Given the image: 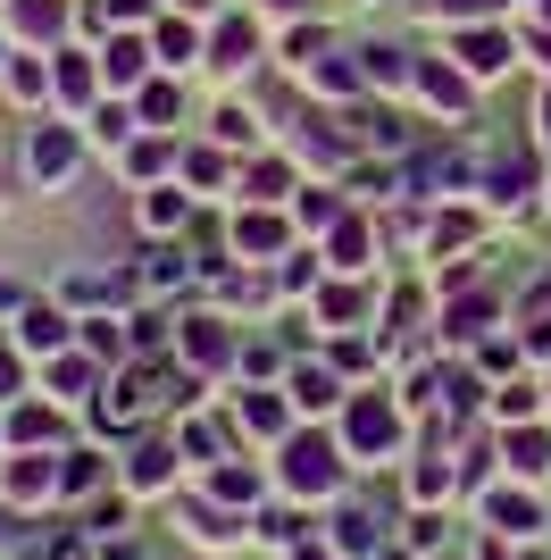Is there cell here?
<instances>
[{
  "mask_svg": "<svg viewBox=\"0 0 551 560\" xmlns=\"http://www.w3.org/2000/svg\"><path fill=\"white\" fill-rule=\"evenodd\" d=\"M276 9H301V0H276Z\"/></svg>",
  "mask_w": 551,
  "mask_h": 560,
  "instance_id": "cell-34",
  "label": "cell"
},
{
  "mask_svg": "<svg viewBox=\"0 0 551 560\" xmlns=\"http://www.w3.org/2000/svg\"><path fill=\"white\" fill-rule=\"evenodd\" d=\"M17 343H25V351H59V343H68V318H59V310H25Z\"/></svg>",
  "mask_w": 551,
  "mask_h": 560,
  "instance_id": "cell-9",
  "label": "cell"
},
{
  "mask_svg": "<svg viewBox=\"0 0 551 560\" xmlns=\"http://www.w3.org/2000/svg\"><path fill=\"white\" fill-rule=\"evenodd\" d=\"M459 59H468V75H502L509 68V34H493V25L459 34Z\"/></svg>",
  "mask_w": 551,
  "mask_h": 560,
  "instance_id": "cell-3",
  "label": "cell"
},
{
  "mask_svg": "<svg viewBox=\"0 0 551 560\" xmlns=\"http://www.w3.org/2000/svg\"><path fill=\"white\" fill-rule=\"evenodd\" d=\"M9 93H17V101H43V93H50L43 59H17V68H9Z\"/></svg>",
  "mask_w": 551,
  "mask_h": 560,
  "instance_id": "cell-17",
  "label": "cell"
},
{
  "mask_svg": "<svg viewBox=\"0 0 551 560\" xmlns=\"http://www.w3.org/2000/svg\"><path fill=\"white\" fill-rule=\"evenodd\" d=\"M160 59H167V68L201 59V43H192V25H184V18H167V25H160Z\"/></svg>",
  "mask_w": 551,
  "mask_h": 560,
  "instance_id": "cell-13",
  "label": "cell"
},
{
  "mask_svg": "<svg viewBox=\"0 0 551 560\" xmlns=\"http://www.w3.org/2000/svg\"><path fill=\"white\" fill-rule=\"evenodd\" d=\"M543 18H551V0H543Z\"/></svg>",
  "mask_w": 551,
  "mask_h": 560,
  "instance_id": "cell-35",
  "label": "cell"
},
{
  "mask_svg": "<svg viewBox=\"0 0 551 560\" xmlns=\"http://www.w3.org/2000/svg\"><path fill=\"white\" fill-rule=\"evenodd\" d=\"M184 176H192V185H226V160H218V151H192V160H184Z\"/></svg>",
  "mask_w": 551,
  "mask_h": 560,
  "instance_id": "cell-23",
  "label": "cell"
},
{
  "mask_svg": "<svg viewBox=\"0 0 551 560\" xmlns=\"http://www.w3.org/2000/svg\"><path fill=\"white\" fill-rule=\"evenodd\" d=\"M543 126H551V93H543Z\"/></svg>",
  "mask_w": 551,
  "mask_h": 560,
  "instance_id": "cell-32",
  "label": "cell"
},
{
  "mask_svg": "<svg viewBox=\"0 0 551 560\" xmlns=\"http://www.w3.org/2000/svg\"><path fill=\"white\" fill-rule=\"evenodd\" d=\"M318 84H326V93H360L367 68H351V59H318Z\"/></svg>",
  "mask_w": 551,
  "mask_h": 560,
  "instance_id": "cell-18",
  "label": "cell"
},
{
  "mask_svg": "<svg viewBox=\"0 0 551 560\" xmlns=\"http://www.w3.org/2000/svg\"><path fill=\"white\" fill-rule=\"evenodd\" d=\"M234 243H243L251 259L284 252V218H268V210H243V218H234Z\"/></svg>",
  "mask_w": 551,
  "mask_h": 560,
  "instance_id": "cell-5",
  "label": "cell"
},
{
  "mask_svg": "<svg viewBox=\"0 0 551 560\" xmlns=\"http://www.w3.org/2000/svg\"><path fill=\"white\" fill-rule=\"evenodd\" d=\"M360 68H367V84H401L410 59H401V50H360Z\"/></svg>",
  "mask_w": 551,
  "mask_h": 560,
  "instance_id": "cell-15",
  "label": "cell"
},
{
  "mask_svg": "<svg viewBox=\"0 0 551 560\" xmlns=\"http://www.w3.org/2000/svg\"><path fill=\"white\" fill-rule=\"evenodd\" d=\"M167 167V142H134V176H160Z\"/></svg>",
  "mask_w": 551,
  "mask_h": 560,
  "instance_id": "cell-28",
  "label": "cell"
},
{
  "mask_svg": "<svg viewBox=\"0 0 551 560\" xmlns=\"http://www.w3.org/2000/svg\"><path fill=\"white\" fill-rule=\"evenodd\" d=\"M142 117H151V126H167V117H176V84H151V93H142Z\"/></svg>",
  "mask_w": 551,
  "mask_h": 560,
  "instance_id": "cell-25",
  "label": "cell"
},
{
  "mask_svg": "<svg viewBox=\"0 0 551 560\" xmlns=\"http://www.w3.org/2000/svg\"><path fill=\"white\" fill-rule=\"evenodd\" d=\"M184 351H192V360H201V369H226V327H218V318H192V327H184Z\"/></svg>",
  "mask_w": 551,
  "mask_h": 560,
  "instance_id": "cell-7",
  "label": "cell"
},
{
  "mask_svg": "<svg viewBox=\"0 0 551 560\" xmlns=\"http://www.w3.org/2000/svg\"><path fill=\"white\" fill-rule=\"evenodd\" d=\"M335 259H343V268H360V259H367V226H360V218L335 226Z\"/></svg>",
  "mask_w": 551,
  "mask_h": 560,
  "instance_id": "cell-19",
  "label": "cell"
},
{
  "mask_svg": "<svg viewBox=\"0 0 551 560\" xmlns=\"http://www.w3.org/2000/svg\"><path fill=\"white\" fill-rule=\"evenodd\" d=\"M68 25V0H17V34H34V43H50Z\"/></svg>",
  "mask_w": 551,
  "mask_h": 560,
  "instance_id": "cell-8",
  "label": "cell"
},
{
  "mask_svg": "<svg viewBox=\"0 0 551 560\" xmlns=\"http://www.w3.org/2000/svg\"><path fill=\"white\" fill-rule=\"evenodd\" d=\"M101 18H142V0H101Z\"/></svg>",
  "mask_w": 551,
  "mask_h": 560,
  "instance_id": "cell-29",
  "label": "cell"
},
{
  "mask_svg": "<svg viewBox=\"0 0 551 560\" xmlns=\"http://www.w3.org/2000/svg\"><path fill=\"white\" fill-rule=\"evenodd\" d=\"M92 135H101V142H126V135H134V117H126V109H92Z\"/></svg>",
  "mask_w": 551,
  "mask_h": 560,
  "instance_id": "cell-24",
  "label": "cell"
},
{
  "mask_svg": "<svg viewBox=\"0 0 551 560\" xmlns=\"http://www.w3.org/2000/svg\"><path fill=\"white\" fill-rule=\"evenodd\" d=\"M392 435H401V419H392L385 401H360V410H351V444L360 452H385Z\"/></svg>",
  "mask_w": 551,
  "mask_h": 560,
  "instance_id": "cell-4",
  "label": "cell"
},
{
  "mask_svg": "<svg viewBox=\"0 0 551 560\" xmlns=\"http://www.w3.org/2000/svg\"><path fill=\"white\" fill-rule=\"evenodd\" d=\"M59 477H68V468H50V460H17V468H9V493H17V502H34V493H50Z\"/></svg>",
  "mask_w": 551,
  "mask_h": 560,
  "instance_id": "cell-11",
  "label": "cell"
},
{
  "mask_svg": "<svg viewBox=\"0 0 551 560\" xmlns=\"http://www.w3.org/2000/svg\"><path fill=\"white\" fill-rule=\"evenodd\" d=\"M176 9H209V0H176Z\"/></svg>",
  "mask_w": 551,
  "mask_h": 560,
  "instance_id": "cell-31",
  "label": "cell"
},
{
  "mask_svg": "<svg viewBox=\"0 0 551 560\" xmlns=\"http://www.w3.org/2000/svg\"><path fill=\"white\" fill-rule=\"evenodd\" d=\"M101 68H109V84H142L151 59H142V43H109V50H101Z\"/></svg>",
  "mask_w": 551,
  "mask_h": 560,
  "instance_id": "cell-12",
  "label": "cell"
},
{
  "mask_svg": "<svg viewBox=\"0 0 551 560\" xmlns=\"http://www.w3.org/2000/svg\"><path fill=\"white\" fill-rule=\"evenodd\" d=\"M284 477H293L301 493H335V477H343V468H335V444H318V435H301V444L284 452Z\"/></svg>",
  "mask_w": 551,
  "mask_h": 560,
  "instance_id": "cell-2",
  "label": "cell"
},
{
  "mask_svg": "<svg viewBox=\"0 0 551 560\" xmlns=\"http://www.w3.org/2000/svg\"><path fill=\"white\" fill-rule=\"evenodd\" d=\"M293 394L309 401V410H326V401H335V376H326V369H301V376H293Z\"/></svg>",
  "mask_w": 551,
  "mask_h": 560,
  "instance_id": "cell-20",
  "label": "cell"
},
{
  "mask_svg": "<svg viewBox=\"0 0 551 560\" xmlns=\"http://www.w3.org/2000/svg\"><path fill=\"white\" fill-rule=\"evenodd\" d=\"M68 167H75V135L68 126H34V135H25V176H34V185H59Z\"/></svg>",
  "mask_w": 551,
  "mask_h": 560,
  "instance_id": "cell-1",
  "label": "cell"
},
{
  "mask_svg": "<svg viewBox=\"0 0 551 560\" xmlns=\"http://www.w3.org/2000/svg\"><path fill=\"white\" fill-rule=\"evenodd\" d=\"M184 218V192H151V201H142V226H176Z\"/></svg>",
  "mask_w": 551,
  "mask_h": 560,
  "instance_id": "cell-22",
  "label": "cell"
},
{
  "mask_svg": "<svg viewBox=\"0 0 551 560\" xmlns=\"http://www.w3.org/2000/svg\"><path fill=\"white\" fill-rule=\"evenodd\" d=\"M50 84H59V93H68V101H84V93H92V68H84V59H75V50H68V59H59V75H50Z\"/></svg>",
  "mask_w": 551,
  "mask_h": 560,
  "instance_id": "cell-21",
  "label": "cell"
},
{
  "mask_svg": "<svg viewBox=\"0 0 551 560\" xmlns=\"http://www.w3.org/2000/svg\"><path fill=\"white\" fill-rule=\"evenodd\" d=\"M484 185H493V201H518V185H527V160H493V167H484Z\"/></svg>",
  "mask_w": 551,
  "mask_h": 560,
  "instance_id": "cell-16",
  "label": "cell"
},
{
  "mask_svg": "<svg viewBox=\"0 0 551 560\" xmlns=\"http://www.w3.org/2000/svg\"><path fill=\"white\" fill-rule=\"evenodd\" d=\"M493 527L527 536V527H535V502H527V493H493Z\"/></svg>",
  "mask_w": 551,
  "mask_h": 560,
  "instance_id": "cell-14",
  "label": "cell"
},
{
  "mask_svg": "<svg viewBox=\"0 0 551 560\" xmlns=\"http://www.w3.org/2000/svg\"><path fill=\"white\" fill-rule=\"evenodd\" d=\"M0 394H17V360L9 351H0Z\"/></svg>",
  "mask_w": 551,
  "mask_h": 560,
  "instance_id": "cell-30",
  "label": "cell"
},
{
  "mask_svg": "<svg viewBox=\"0 0 551 560\" xmlns=\"http://www.w3.org/2000/svg\"><path fill=\"white\" fill-rule=\"evenodd\" d=\"M134 486H167V452H134Z\"/></svg>",
  "mask_w": 551,
  "mask_h": 560,
  "instance_id": "cell-27",
  "label": "cell"
},
{
  "mask_svg": "<svg viewBox=\"0 0 551 560\" xmlns=\"http://www.w3.org/2000/svg\"><path fill=\"white\" fill-rule=\"evenodd\" d=\"M418 93L435 101V109H468V75H452V68H418Z\"/></svg>",
  "mask_w": 551,
  "mask_h": 560,
  "instance_id": "cell-10",
  "label": "cell"
},
{
  "mask_svg": "<svg viewBox=\"0 0 551 560\" xmlns=\"http://www.w3.org/2000/svg\"><path fill=\"white\" fill-rule=\"evenodd\" d=\"M251 50H259L251 18H226V25H218V34H209V59H218V68H243V59H251Z\"/></svg>",
  "mask_w": 551,
  "mask_h": 560,
  "instance_id": "cell-6",
  "label": "cell"
},
{
  "mask_svg": "<svg viewBox=\"0 0 551 560\" xmlns=\"http://www.w3.org/2000/svg\"><path fill=\"white\" fill-rule=\"evenodd\" d=\"M293 560H326V552H293Z\"/></svg>",
  "mask_w": 551,
  "mask_h": 560,
  "instance_id": "cell-33",
  "label": "cell"
},
{
  "mask_svg": "<svg viewBox=\"0 0 551 560\" xmlns=\"http://www.w3.org/2000/svg\"><path fill=\"white\" fill-rule=\"evenodd\" d=\"M301 226H335V192H301Z\"/></svg>",
  "mask_w": 551,
  "mask_h": 560,
  "instance_id": "cell-26",
  "label": "cell"
}]
</instances>
